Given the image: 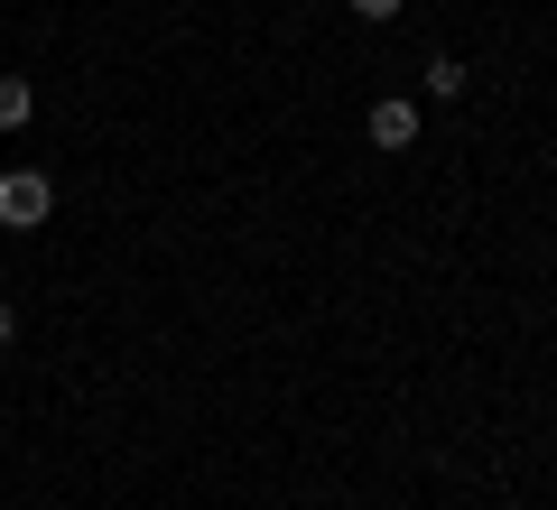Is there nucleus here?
Returning a JSON list of instances; mask_svg holds the SVG:
<instances>
[{"label": "nucleus", "mask_w": 557, "mask_h": 510, "mask_svg": "<svg viewBox=\"0 0 557 510\" xmlns=\"http://www.w3.org/2000/svg\"><path fill=\"white\" fill-rule=\"evenodd\" d=\"M47 214H57V186H47L38 167H10V177H0V223H10V233H38Z\"/></svg>", "instance_id": "obj_1"}, {"label": "nucleus", "mask_w": 557, "mask_h": 510, "mask_svg": "<svg viewBox=\"0 0 557 510\" xmlns=\"http://www.w3.org/2000/svg\"><path fill=\"white\" fill-rule=\"evenodd\" d=\"M362 130H372V149H418V102L409 94H381L372 112H362Z\"/></svg>", "instance_id": "obj_2"}, {"label": "nucleus", "mask_w": 557, "mask_h": 510, "mask_svg": "<svg viewBox=\"0 0 557 510\" xmlns=\"http://www.w3.org/2000/svg\"><path fill=\"white\" fill-rule=\"evenodd\" d=\"M38 121V84L28 75H0V130H28Z\"/></svg>", "instance_id": "obj_3"}, {"label": "nucleus", "mask_w": 557, "mask_h": 510, "mask_svg": "<svg viewBox=\"0 0 557 510\" xmlns=\"http://www.w3.org/2000/svg\"><path fill=\"white\" fill-rule=\"evenodd\" d=\"M428 102H465V57H428Z\"/></svg>", "instance_id": "obj_4"}, {"label": "nucleus", "mask_w": 557, "mask_h": 510, "mask_svg": "<svg viewBox=\"0 0 557 510\" xmlns=\"http://www.w3.org/2000/svg\"><path fill=\"white\" fill-rule=\"evenodd\" d=\"M344 10H354V20H372V28H381V20H399V10H409V0H344Z\"/></svg>", "instance_id": "obj_5"}, {"label": "nucleus", "mask_w": 557, "mask_h": 510, "mask_svg": "<svg viewBox=\"0 0 557 510\" xmlns=\"http://www.w3.org/2000/svg\"><path fill=\"white\" fill-rule=\"evenodd\" d=\"M10 344H20V307H10V297H0V353H10Z\"/></svg>", "instance_id": "obj_6"}]
</instances>
